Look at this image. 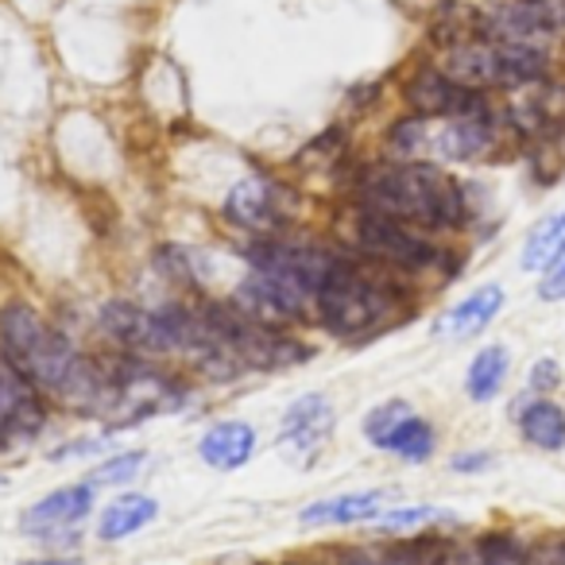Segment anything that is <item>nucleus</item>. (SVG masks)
Segmentation results:
<instances>
[{"label": "nucleus", "instance_id": "1", "mask_svg": "<svg viewBox=\"0 0 565 565\" xmlns=\"http://www.w3.org/2000/svg\"><path fill=\"white\" fill-rule=\"evenodd\" d=\"M0 349L47 399H58L86 415H102L105 395H109V369L89 361L35 307L28 302L0 307Z\"/></svg>", "mask_w": 565, "mask_h": 565}, {"label": "nucleus", "instance_id": "2", "mask_svg": "<svg viewBox=\"0 0 565 565\" xmlns=\"http://www.w3.org/2000/svg\"><path fill=\"white\" fill-rule=\"evenodd\" d=\"M356 205L415 225L423 233H454L469 213L461 182L423 159H392V163L364 167L356 182Z\"/></svg>", "mask_w": 565, "mask_h": 565}, {"label": "nucleus", "instance_id": "3", "mask_svg": "<svg viewBox=\"0 0 565 565\" xmlns=\"http://www.w3.org/2000/svg\"><path fill=\"white\" fill-rule=\"evenodd\" d=\"M315 318L341 341H369L399 318V287L387 275L349 259L315 299Z\"/></svg>", "mask_w": 565, "mask_h": 565}, {"label": "nucleus", "instance_id": "4", "mask_svg": "<svg viewBox=\"0 0 565 565\" xmlns=\"http://www.w3.org/2000/svg\"><path fill=\"white\" fill-rule=\"evenodd\" d=\"M252 271L267 275V279L291 287L295 295L315 302L318 291L333 279L345 256L326 244H307V241H287V236H259L244 248Z\"/></svg>", "mask_w": 565, "mask_h": 565}, {"label": "nucleus", "instance_id": "5", "mask_svg": "<svg viewBox=\"0 0 565 565\" xmlns=\"http://www.w3.org/2000/svg\"><path fill=\"white\" fill-rule=\"evenodd\" d=\"M353 233L364 256L376 259L380 267H392V271L418 275V271L438 267V259H441L430 233H423V228H415V225H403V221H395V217H384V213L361 210L353 221Z\"/></svg>", "mask_w": 565, "mask_h": 565}, {"label": "nucleus", "instance_id": "6", "mask_svg": "<svg viewBox=\"0 0 565 565\" xmlns=\"http://www.w3.org/2000/svg\"><path fill=\"white\" fill-rule=\"evenodd\" d=\"M221 210L236 228H248L256 236H282V228L295 221V194L264 174H252L228 190Z\"/></svg>", "mask_w": 565, "mask_h": 565}, {"label": "nucleus", "instance_id": "7", "mask_svg": "<svg viewBox=\"0 0 565 565\" xmlns=\"http://www.w3.org/2000/svg\"><path fill=\"white\" fill-rule=\"evenodd\" d=\"M47 426V395L0 349V449L32 441Z\"/></svg>", "mask_w": 565, "mask_h": 565}, {"label": "nucleus", "instance_id": "8", "mask_svg": "<svg viewBox=\"0 0 565 565\" xmlns=\"http://www.w3.org/2000/svg\"><path fill=\"white\" fill-rule=\"evenodd\" d=\"M94 495H97V488L89 484V480H82V484H63L43 495V500H35L32 508L24 511L20 526H24V534L35 542H74L82 523L89 519V511H94Z\"/></svg>", "mask_w": 565, "mask_h": 565}, {"label": "nucleus", "instance_id": "9", "mask_svg": "<svg viewBox=\"0 0 565 565\" xmlns=\"http://www.w3.org/2000/svg\"><path fill=\"white\" fill-rule=\"evenodd\" d=\"M364 438L403 461H426L434 454V426L411 411V403L387 399L364 415Z\"/></svg>", "mask_w": 565, "mask_h": 565}, {"label": "nucleus", "instance_id": "10", "mask_svg": "<svg viewBox=\"0 0 565 565\" xmlns=\"http://www.w3.org/2000/svg\"><path fill=\"white\" fill-rule=\"evenodd\" d=\"M403 97L415 109V117H430V120L488 113V102L480 89L461 86L457 78H449L446 71H434V66H423L418 74H411V82L403 86Z\"/></svg>", "mask_w": 565, "mask_h": 565}, {"label": "nucleus", "instance_id": "11", "mask_svg": "<svg viewBox=\"0 0 565 565\" xmlns=\"http://www.w3.org/2000/svg\"><path fill=\"white\" fill-rule=\"evenodd\" d=\"M333 430V407L326 395H302L287 407L282 415V430H279V449L287 461L295 465H315L318 454L326 449Z\"/></svg>", "mask_w": 565, "mask_h": 565}, {"label": "nucleus", "instance_id": "12", "mask_svg": "<svg viewBox=\"0 0 565 565\" xmlns=\"http://www.w3.org/2000/svg\"><path fill=\"white\" fill-rule=\"evenodd\" d=\"M233 302L248 318L271 326V330H287V326H299L307 315H315V302L302 299L291 287H282V282L267 279V275H259V271H252L248 279L236 287Z\"/></svg>", "mask_w": 565, "mask_h": 565}, {"label": "nucleus", "instance_id": "13", "mask_svg": "<svg viewBox=\"0 0 565 565\" xmlns=\"http://www.w3.org/2000/svg\"><path fill=\"white\" fill-rule=\"evenodd\" d=\"M252 454H256V426L248 423H217L198 441V457L217 472L244 469Z\"/></svg>", "mask_w": 565, "mask_h": 565}, {"label": "nucleus", "instance_id": "14", "mask_svg": "<svg viewBox=\"0 0 565 565\" xmlns=\"http://www.w3.org/2000/svg\"><path fill=\"white\" fill-rule=\"evenodd\" d=\"M387 508V492H341L330 500H315L302 508L307 526H349V523H372Z\"/></svg>", "mask_w": 565, "mask_h": 565}, {"label": "nucleus", "instance_id": "15", "mask_svg": "<svg viewBox=\"0 0 565 565\" xmlns=\"http://www.w3.org/2000/svg\"><path fill=\"white\" fill-rule=\"evenodd\" d=\"M500 310H503V291L492 282V287H480V291H472L469 299L457 302V307L441 318L434 333H438V338H454V341L472 338V333L484 330Z\"/></svg>", "mask_w": 565, "mask_h": 565}, {"label": "nucleus", "instance_id": "16", "mask_svg": "<svg viewBox=\"0 0 565 565\" xmlns=\"http://www.w3.org/2000/svg\"><path fill=\"white\" fill-rule=\"evenodd\" d=\"M159 515V503L143 492H125L117 495L113 503H105L102 519H97V539L102 542H120V539H132L136 531L151 523Z\"/></svg>", "mask_w": 565, "mask_h": 565}, {"label": "nucleus", "instance_id": "17", "mask_svg": "<svg viewBox=\"0 0 565 565\" xmlns=\"http://www.w3.org/2000/svg\"><path fill=\"white\" fill-rule=\"evenodd\" d=\"M519 434L539 449H562L565 446V411L550 399H534L519 411Z\"/></svg>", "mask_w": 565, "mask_h": 565}, {"label": "nucleus", "instance_id": "18", "mask_svg": "<svg viewBox=\"0 0 565 565\" xmlns=\"http://www.w3.org/2000/svg\"><path fill=\"white\" fill-rule=\"evenodd\" d=\"M565 252V213H550L523 244V271H550Z\"/></svg>", "mask_w": 565, "mask_h": 565}, {"label": "nucleus", "instance_id": "19", "mask_svg": "<svg viewBox=\"0 0 565 565\" xmlns=\"http://www.w3.org/2000/svg\"><path fill=\"white\" fill-rule=\"evenodd\" d=\"M503 380H508V349L488 345L472 356L469 372H465V392L477 403H492L495 395H500Z\"/></svg>", "mask_w": 565, "mask_h": 565}, {"label": "nucleus", "instance_id": "20", "mask_svg": "<svg viewBox=\"0 0 565 565\" xmlns=\"http://www.w3.org/2000/svg\"><path fill=\"white\" fill-rule=\"evenodd\" d=\"M148 465V454L143 449H125V454L109 457L105 465H97L94 472H89V484L102 488V484H128V480L140 477V469Z\"/></svg>", "mask_w": 565, "mask_h": 565}, {"label": "nucleus", "instance_id": "21", "mask_svg": "<svg viewBox=\"0 0 565 565\" xmlns=\"http://www.w3.org/2000/svg\"><path fill=\"white\" fill-rule=\"evenodd\" d=\"M434 519H441L438 508H430V503H411V508H384L372 523H376V531H418V526L434 523Z\"/></svg>", "mask_w": 565, "mask_h": 565}, {"label": "nucleus", "instance_id": "22", "mask_svg": "<svg viewBox=\"0 0 565 565\" xmlns=\"http://www.w3.org/2000/svg\"><path fill=\"white\" fill-rule=\"evenodd\" d=\"M539 295L546 302H562L565 299V252H562V259H557V264L546 271V279H542Z\"/></svg>", "mask_w": 565, "mask_h": 565}, {"label": "nucleus", "instance_id": "23", "mask_svg": "<svg viewBox=\"0 0 565 565\" xmlns=\"http://www.w3.org/2000/svg\"><path fill=\"white\" fill-rule=\"evenodd\" d=\"M557 380H562V369H557L554 361H539L531 369V387H534V392H550V387H557Z\"/></svg>", "mask_w": 565, "mask_h": 565}, {"label": "nucleus", "instance_id": "24", "mask_svg": "<svg viewBox=\"0 0 565 565\" xmlns=\"http://www.w3.org/2000/svg\"><path fill=\"white\" fill-rule=\"evenodd\" d=\"M338 565H392V557H387V554H369V550H353V554H345Z\"/></svg>", "mask_w": 565, "mask_h": 565}, {"label": "nucleus", "instance_id": "25", "mask_svg": "<svg viewBox=\"0 0 565 565\" xmlns=\"http://www.w3.org/2000/svg\"><path fill=\"white\" fill-rule=\"evenodd\" d=\"M488 461H492V457H488V454H465V457H454V469L472 472V469H484Z\"/></svg>", "mask_w": 565, "mask_h": 565}, {"label": "nucleus", "instance_id": "26", "mask_svg": "<svg viewBox=\"0 0 565 565\" xmlns=\"http://www.w3.org/2000/svg\"><path fill=\"white\" fill-rule=\"evenodd\" d=\"M526 565H565V546H550V550H542L534 562H526Z\"/></svg>", "mask_w": 565, "mask_h": 565}, {"label": "nucleus", "instance_id": "27", "mask_svg": "<svg viewBox=\"0 0 565 565\" xmlns=\"http://www.w3.org/2000/svg\"><path fill=\"white\" fill-rule=\"evenodd\" d=\"M17 565H82L78 557H63V554H47V557H28V562Z\"/></svg>", "mask_w": 565, "mask_h": 565}]
</instances>
